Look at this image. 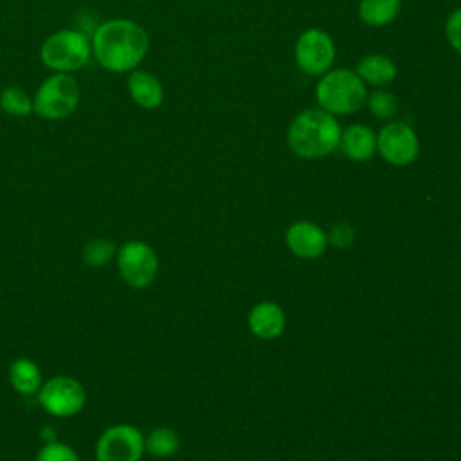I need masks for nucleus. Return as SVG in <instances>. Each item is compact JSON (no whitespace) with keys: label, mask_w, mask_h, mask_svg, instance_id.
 Listing matches in <instances>:
<instances>
[{"label":"nucleus","mask_w":461,"mask_h":461,"mask_svg":"<svg viewBox=\"0 0 461 461\" xmlns=\"http://www.w3.org/2000/svg\"><path fill=\"white\" fill-rule=\"evenodd\" d=\"M90 43L97 63L117 74L135 70L149 50L146 29L128 18H113L101 23Z\"/></svg>","instance_id":"obj_1"},{"label":"nucleus","mask_w":461,"mask_h":461,"mask_svg":"<svg viewBox=\"0 0 461 461\" xmlns=\"http://www.w3.org/2000/svg\"><path fill=\"white\" fill-rule=\"evenodd\" d=\"M340 126L335 115L322 108L303 110L292 121L286 140L290 149L301 158H321L339 148Z\"/></svg>","instance_id":"obj_2"},{"label":"nucleus","mask_w":461,"mask_h":461,"mask_svg":"<svg viewBox=\"0 0 461 461\" xmlns=\"http://www.w3.org/2000/svg\"><path fill=\"white\" fill-rule=\"evenodd\" d=\"M319 108L331 115H349L360 110L367 99L366 83L349 68H333L321 76L315 86Z\"/></svg>","instance_id":"obj_3"},{"label":"nucleus","mask_w":461,"mask_h":461,"mask_svg":"<svg viewBox=\"0 0 461 461\" xmlns=\"http://www.w3.org/2000/svg\"><path fill=\"white\" fill-rule=\"evenodd\" d=\"M92 54V43L81 31L63 29L52 32L40 47L41 63L61 74H72L81 70Z\"/></svg>","instance_id":"obj_4"},{"label":"nucleus","mask_w":461,"mask_h":461,"mask_svg":"<svg viewBox=\"0 0 461 461\" xmlns=\"http://www.w3.org/2000/svg\"><path fill=\"white\" fill-rule=\"evenodd\" d=\"M81 90L72 74L56 72L49 76L32 95V112L47 121H63L79 104Z\"/></svg>","instance_id":"obj_5"},{"label":"nucleus","mask_w":461,"mask_h":461,"mask_svg":"<svg viewBox=\"0 0 461 461\" xmlns=\"http://www.w3.org/2000/svg\"><path fill=\"white\" fill-rule=\"evenodd\" d=\"M36 396L43 411L56 418L76 416L86 405V389L79 380L67 375L45 380Z\"/></svg>","instance_id":"obj_6"},{"label":"nucleus","mask_w":461,"mask_h":461,"mask_svg":"<svg viewBox=\"0 0 461 461\" xmlns=\"http://www.w3.org/2000/svg\"><path fill=\"white\" fill-rule=\"evenodd\" d=\"M115 261L122 281L137 290L149 286L158 274V258L155 250L140 240L122 243L117 249Z\"/></svg>","instance_id":"obj_7"},{"label":"nucleus","mask_w":461,"mask_h":461,"mask_svg":"<svg viewBox=\"0 0 461 461\" xmlns=\"http://www.w3.org/2000/svg\"><path fill=\"white\" fill-rule=\"evenodd\" d=\"M144 436L130 423L108 427L95 443V461H140Z\"/></svg>","instance_id":"obj_8"},{"label":"nucleus","mask_w":461,"mask_h":461,"mask_svg":"<svg viewBox=\"0 0 461 461\" xmlns=\"http://www.w3.org/2000/svg\"><path fill=\"white\" fill-rule=\"evenodd\" d=\"M335 59V45L322 29H306L295 41V63L308 76L326 74Z\"/></svg>","instance_id":"obj_9"},{"label":"nucleus","mask_w":461,"mask_h":461,"mask_svg":"<svg viewBox=\"0 0 461 461\" xmlns=\"http://www.w3.org/2000/svg\"><path fill=\"white\" fill-rule=\"evenodd\" d=\"M376 149L389 164L405 166L416 158L420 144L414 130L409 124L391 121L378 131Z\"/></svg>","instance_id":"obj_10"},{"label":"nucleus","mask_w":461,"mask_h":461,"mask_svg":"<svg viewBox=\"0 0 461 461\" xmlns=\"http://www.w3.org/2000/svg\"><path fill=\"white\" fill-rule=\"evenodd\" d=\"M286 243L295 256L313 259L324 252L328 236L315 223L297 221L286 230Z\"/></svg>","instance_id":"obj_11"},{"label":"nucleus","mask_w":461,"mask_h":461,"mask_svg":"<svg viewBox=\"0 0 461 461\" xmlns=\"http://www.w3.org/2000/svg\"><path fill=\"white\" fill-rule=\"evenodd\" d=\"M128 92L133 103L144 110H155L164 101V86L160 79L148 70L135 68L130 72Z\"/></svg>","instance_id":"obj_12"},{"label":"nucleus","mask_w":461,"mask_h":461,"mask_svg":"<svg viewBox=\"0 0 461 461\" xmlns=\"http://www.w3.org/2000/svg\"><path fill=\"white\" fill-rule=\"evenodd\" d=\"M340 149L351 160H369L376 151V135L364 124H351L340 133Z\"/></svg>","instance_id":"obj_13"},{"label":"nucleus","mask_w":461,"mask_h":461,"mask_svg":"<svg viewBox=\"0 0 461 461\" xmlns=\"http://www.w3.org/2000/svg\"><path fill=\"white\" fill-rule=\"evenodd\" d=\"M249 328L259 339H276L285 328V313L276 303H259L249 313Z\"/></svg>","instance_id":"obj_14"},{"label":"nucleus","mask_w":461,"mask_h":461,"mask_svg":"<svg viewBox=\"0 0 461 461\" xmlns=\"http://www.w3.org/2000/svg\"><path fill=\"white\" fill-rule=\"evenodd\" d=\"M355 72L364 83L373 86H384L396 77V65L391 58L384 54H367L357 63Z\"/></svg>","instance_id":"obj_15"},{"label":"nucleus","mask_w":461,"mask_h":461,"mask_svg":"<svg viewBox=\"0 0 461 461\" xmlns=\"http://www.w3.org/2000/svg\"><path fill=\"white\" fill-rule=\"evenodd\" d=\"M9 382L20 394H36L43 384V375L38 364L27 357L16 358L9 366Z\"/></svg>","instance_id":"obj_16"},{"label":"nucleus","mask_w":461,"mask_h":461,"mask_svg":"<svg viewBox=\"0 0 461 461\" xmlns=\"http://www.w3.org/2000/svg\"><path fill=\"white\" fill-rule=\"evenodd\" d=\"M402 7V0H360L358 16L369 27H384L391 23Z\"/></svg>","instance_id":"obj_17"},{"label":"nucleus","mask_w":461,"mask_h":461,"mask_svg":"<svg viewBox=\"0 0 461 461\" xmlns=\"http://www.w3.org/2000/svg\"><path fill=\"white\" fill-rule=\"evenodd\" d=\"M180 447L178 434L167 427H157L144 438V450L155 457H171Z\"/></svg>","instance_id":"obj_18"},{"label":"nucleus","mask_w":461,"mask_h":461,"mask_svg":"<svg viewBox=\"0 0 461 461\" xmlns=\"http://www.w3.org/2000/svg\"><path fill=\"white\" fill-rule=\"evenodd\" d=\"M0 108L11 117H27L32 112V97L22 86H4L0 90Z\"/></svg>","instance_id":"obj_19"},{"label":"nucleus","mask_w":461,"mask_h":461,"mask_svg":"<svg viewBox=\"0 0 461 461\" xmlns=\"http://www.w3.org/2000/svg\"><path fill=\"white\" fill-rule=\"evenodd\" d=\"M117 254V247L112 240L108 238H95L92 241H88L85 245V250H83V261L92 267V268H97V267H104L108 265Z\"/></svg>","instance_id":"obj_20"},{"label":"nucleus","mask_w":461,"mask_h":461,"mask_svg":"<svg viewBox=\"0 0 461 461\" xmlns=\"http://www.w3.org/2000/svg\"><path fill=\"white\" fill-rule=\"evenodd\" d=\"M367 108L369 112L384 121H389L394 117L396 110H398V103L396 97L391 92L385 90H375L373 94L367 95Z\"/></svg>","instance_id":"obj_21"},{"label":"nucleus","mask_w":461,"mask_h":461,"mask_svg":"<svg viewBox=\"0 0 461 461\" xmlns=\"http://www.w3.org/2000/svg\"><path fill=\"white\" fill-rule=\"evenodd\" d=\"M36 461H79V456L70 445L52 439L38 450Z\"/></svg>","instance_id":"obj_22"},{"label":"nucleus","mask_w":461,"mask_h":461,"mask_svg":"<svg viewBox=\"0 0 461 461\" xmlns=\"http://www.w3.org/2000/svg\"><path fill=\"white\" fill-rule=\"evenodd\" d=\"M445 34L450 47L461 54V7L452 11L445 23Z\"/></svg>","instance_id":"obj_23"},{"label":"nucleus","mask_w":461,"mask_h":461,"mask_svg":"<svg viewBox=\"0 0 461 461\" xmlns=\"http://www.w3.org/2000/svg\"><path fill=\"white\" fill-rule=\"evenodd\" d=\"M353 236H355V232H353V229L349 227V225H346V223H340V225H337V227H333L331 229V232H330V241L335 245V247H348L351 241H353Z\"/></svg>","instance_id":"obj_24"}]
</instances>
